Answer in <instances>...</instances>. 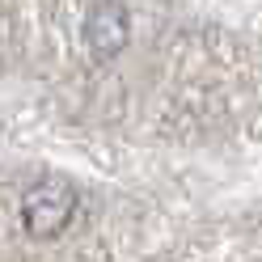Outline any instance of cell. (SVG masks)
I'll use <instances>...</instances> for the list:
<instances>
[{
  "label": "cell",
  "mask_w": 262,
  "mask_h": 262,
  "mask_svg": "<svg viewBox=\"0 0 262 262\" xmlns=\"http://www.w3.org/2000/svg\"><path fill=\"white\" fill-rule=\"evenodd\" d=\"M72 216H76V186L68 178H59V173L34 182L26 190V199H21V224H26V233L38 237V241L63 233Z\"/></svg>",
  "instance_id": "cell-1"
},
{
  "label": "cell",
  "mask_w": 262,
  "mask_h": 262,
  "mask_svg": "<svg viewBox=\"0 0 262 262\" xmlns=\"http://www.w3.org/2000/svg\"><path fill=\"white\" fill-rule=\"evenodd\" d=\"M85 42L93 47V55H97V59L119 55V51H123V42H127V13H123V5H114V0H102V5L89 13V21H85Z\"/></svg>",
  "instance_id": "cell-2"
}]
</instances>
